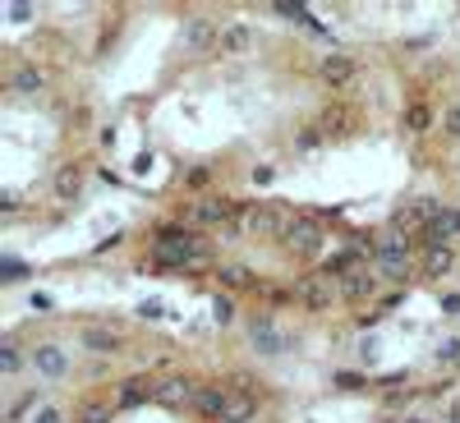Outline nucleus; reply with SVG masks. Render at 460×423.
I'll list each match as a JSON object with an SVG mask.
<instances>
[{
	"label": "nucleus",
	"mask_w": 460,
	"mask_h": 423,
	"mask_svg": "<svg viewBox=\"0 0 460 423\" xmlns=\"http://www.w3.org/2000/svg\"><path fill=\"white\" fill-rule=\"evenodd\" d=\"M78 341H83L92 354H115V350H120V336L106 332V327H83V336H78Z\"/></svg>",
	"instance_id": "nucleus-15"
},
{
	"label": "nucleus",
	"mask_w": 460,
	"mask_h": 423,
	"mask_svg": "<svg viewBox=\"0 0 460 423\" xmlns=\"http://www.w3.org/2000/svg\"><path fill=\"white\" fill-rule=\"evenodd\" d=\"M0 276H5V281H23V276H28V267H23L19 258H0Z\"/></svg>",
	"instance_id": "nucleus-24"
},
{
	"label": "nucleus",
	"mask_w": 460,
	"mask_h": 423,
	"mask_svg": "<svg viewBox=\"0 0 460 423\" xmlns=\"http://www.w3.org/2000/svg\"><path fill=\"white\" fill-rule=\"evenodd\" d=\"M249 341H253V350H258V354H286V350H290V336L281 332L267 313L249 322Z\"/></svg>",
	"instance_id": "nucleus-5"
},
{
	"label": "nucleus",
	"mask_w": 460,
	"mask_h": 423,
	"mask_svg": "<svg viewBox=\"0 0 460 423\" xmlns=\"http://www.w3.org/2000/svg\"><path fill=\"white\" fill-rule=\"evenodd\" d=\"M138 313L157 322V317H166V304H161V299H143V304H138Z\"/></svg>",
	"instance_id": "nucleus-26"
},
{
	"label": "nucleus",
	"mask_w": 460,
	"mask_h": 423,
	"mask_svg": "<svg viewBox=\"0 0 460 423\" xmlns=\"http://www.w3.org/2000/svg\"><path fill=\"white\" fill-rule=\"evenodd\" d=\"M212 258V244L194 235V230L184 226H161L157 230V244H152V262L157 267H166V272H189V267H198Z\"/></svg>",
	"instance_id": "nucleus-1"
},
{
	"label": "nucleus",
	"mask_w": 460,
	"mask_h": 423,
	"mask_svg": "<svg viewBox=\"0 0 460 423\" xmlns=\"http://www.w3.org/2000/svg\"><path fill=\"white\" fill-rule=\"evenodd\" d=\"M437 212H442V207H437L433 198H419V203H410V207H400V212H396V226H400V230H414V226L428 230Z\"/></svg>",
	"instance_id": "nucleus-9"
},
{
	"label": "nucleus",
	"mask_w": 460,
	"mask_h": 423,
	"mask_svg": "<svg viewBox=\"0 0 460 423\" xmlns=\"http://www.w3.org/2000/svg\"><path fill=\"white\" fill-rule=\"evenodd\" d=\"M442 313H460V295H446V299H442Z\"/></svg>",
	"instance_id": "nucleus-35"
},
{
	"label": "nucleus",
	"mask_w": 460,
	"mask_h": 423,
	"mask_svg": "<svg viewBox=\"0 0 460 423\" xmlns=\"http://www.w3.org/2000/svg\"><path fill=\"white\" fill-rule=\"evenodd\" d=\"M442 124H446V134H451V138H460V106H451V111H446Z\"/></svg>",
	"instance_id": "nucleus-28"
},
{
	"label": "nucleus",
	"mask_w": 460,
	"mask_h": 423,
	"mask_svg": "<svg viewBox=\"0 0 460 423\" xmlns=\"http://www.w3.org/2000/svg\"><path fill=\"white\" fill-rule=\"evenodd\" d=\"M0 368H5V373H19V368H23V354H19V345H0Z\"/></svg>",
	"instance_id": "nucleus-23"
},
{
	"label": "nucleus",
	"mask_w": 460,
	"mask_h": 423,
	"mask_svg": "<svg viewBox=\"0 0 460 423\" xmlns=\"http://www.w3.org/2000/svg\"><path fill=\"white\" fill-rule=\"evenodd\" d=\"M32 405H37V396H23V400H19V405L14 409H10V419H23V414H28V409Z\"/></svg>",
	"instance_id": "nucleus-31"
},
{
	"label": "nucleus",
	"mask_w": 460,
	"mask_h": 423,
	"mask_svg": "<svg viewBox=\"0 0 460 423\" xmlns=\"http://www.w3.org/2000/svg\"><path fill=\"white\" fill-rule=\"evenodd\" d=\"M226 400H230V391H226V387H203V391L194 396V409H198V414H207V419H221Z\"/></svg>",
	"instance_id": "nucleus-14"
},
{
	"label": "nucleus",
	"mask_w": 460,
	"mask_h": 423,
	"mask_svg": "<svg viewBox=\"0 0 460 423\" xmlns=\"http://www.w3.org/2000/svg\"><path fill=\"white\" fill-rule=\"evenodd\" d=\"M428 120H433L428 106H410V111H405V129H410V134H424V129H428Z\"/></svg>",
	"instance_id": "nucleus-22"
},
{
	"label": "nucleus",
	"mask_w": 460,
	"mask_h": 423,
	"mask_svg": "<svg viewBox=\"0 0 460 423\" xmlns=\"http://www.w3.org/2000/svg\"><path fill=\"white\" fill-rule=\"evenodd\" d=\"M10 83H14V92H42V88H46V74L28 65V69H19V74L10 78Z\"/></svg>",
	"instance_id": "nucleus-19"
},
{
	"label": "nucleus",
	"mask_w": 460,
	"mask_h": 423,
	"mask_svg": "<svg viewBox=\"0 0 460 423\" xmlns=\"http://www.w3.org/2000/svg\"><path fill=\"white\" fill-rule=\"evenodd\" d=\"M78 189H83V170H78L74 161L56 170V198H65V203H69V198H78Z\"/></svg>",
	"instance_id": "nucleus-17"
},
{
	"label": "nucleus",
	"mask_w": 460,
	"mask_h": 423,
	"mask_svg": "<svg viewBox=\"0 0 460 423\" xmlns=\"http://www.w3.org/2000/svg\"><path fill=\"white\" fill-rule=\"evenodd\" d=\"M451 267H456V253H451V249H433L428 262H424V272L428 276H446Z\"/></svg>",
	"instance_id": "nucleus-20"
},
{
	"label": "nucleus",
	"mask_w": 460,
	"mask_h": 423,
	"mask_svg": "<svg viewBox=\"0 0 460 423\" xmlns=\"http://www.w3.org/2000/svg\"><path fill=\"white\" fill-rule=\"evenodd\" d=\"M336 387H341V391H359L364 378H359V373H336Z\"/></svg>",
	"instance_id": "nucleus-27"
},
{
	"label": "nucleus",
	"mask_w": 460,
	"mask_h": 423,
	"mask_svg": "<svg viewBox=\"0 0 460 423\" xmlns=\"http://www.w3.org/2000/svg\"><path fill=\"white\" fill-rule=\"evenodd\" d=\"M451 423H460V405H456V409H451Z\"/></svg>",
	"instance_id": "nucleus-36"
},
{
	"label": "nucleus",
	"mask_w": 460,
	"mask_h": 423,
	"mask_svg": "<svg viewBox=\"0 0 460 423\" xmlns=\"http://www.w3.org/2000/svg\"><path fill=\"white\" fill-rule=\"evenodd\" d=\"M286 226H290V216L272 203H258V207L244 212V235H253V240H281Z\"/></svg>",
	"instance_id": "nucleus-3"
},
{
	"label": "nucleus",
	"mask_w": 460,
	"mask_h": 423,
	"mask_svg": "<svg viewBox=\"0 0 460 423\" xmlns=\"http://www.w3.org/2000/svg\"><path fill=\"white\" fill-rule=\"evenodd\" d=\"M281 244H286L295 258H318L322 244H327V230H322L313 216H295L290 226H286V235H281Z\"/></svg>",
	"instance_id": "nucleus-2"
},
{
	"label": "nucleus",
	"mask_w": 460,
	"mask_h": 423,
	"mask_svg": "<svg viewBox=\"0 0 460 423\" xmlns=\"http://www.w3.org/2000/svg\"><path fill=\"white\" fill-rule=\"evenodd\" d=\"M235 216V203L230 198H198L184 207V226H221Z\"/></svg>",
	"instance_id": "nucleus-4"
},
{
	"label": "nucleus",
	"mask_w": 460,
	"mask_h": 423,
	"mask_svg": "<svg viewBox=\"0 0 460 423\" xmlns=\"http://www.w3.org/2000/svg\"><path fill=\"white\" fill-rule=\"evenodd\" d=\"M32 308H37V313H51V295H32Z\"/></svg>",
	"instance_id": "nucleus-33"
},
{
	"label": "nucleus",
	"mask_w": 460,
	"mask_h": 423,
	"mask_svg": "<svg viewBox=\"0 0 460 423\" xmlns=\"http://www.w3.org/2000/svg\"><path fill=\"white\" fill-rule=\"evenodd\" d=\"M83 423H106V409H97V405H92L88 414H83Z\"/></svg>",
	"instance_id": "nucleus-34"
},
{
	"label": "nucleus",
	"mask_w": 460,
	"mask_h": 423,
	"mask_svg": "<svg viewBox=\"0 0 460 423\" xmlns=\"http://www.w3.org/2000/svg\"><path fill=\"white\" fill-rule=\"evenodd\" d=\"M221 276H226L230 286H244L249 276H244V267H221Z\"/></svg>",
	"instance_id": "nucleus-30"
},
{
	"label": "nucleus",
	"mask_w": 460,
	"mask_h": 423,
	"mask_svg": "<svg viewBox=\"0 0 460 423\" xmlns=\"http://www.w3.org/2000/svg\"><path fill=\"white\" fill-rule=\"evenodd\" d=\"M148 396H152V387H148V382H124L120 387V405H138V400H148Z\"/></svg>",
	"instance_id": "nucleus-21"
},
{
	"label": "nucleus",
	"mask_w": 460,
	"mask_h": 423,
	"mask_svg": "<svg viewBox=\"0 0 460 423\" xmlns=\"http://www.w3.org/2000/svg\"><path fill=\"white\" fill-rule=\"evenodd\" d=\"M194 387H189V378H161L152 387V400H166V405H180V400H194Z\"/></svg>",
	"instance_id": "nucleus-12"
},
{
	"label": "nucleus",
	"mask_w": 460,
	"mask_h": 423,
	"mask_svg": "<svg viewBox=\"0 0 460 423\" xmlns=\"http://www.w3.org/2000/svg\"><path fill=\"white\" fill-rule=\"evenodd\" d=\"M212 42H221V32H216L212 19H203V14H194L180 28V46H184V51H207Z\"/></svg>",
	"instance_id": "nucleus-7"
},
{
	"label": "nucleus",
	"mask_w": 460,
	"mask_h": 423,
	"mask_svg": "<svg viewBox=\"0 0 460 423\" xmlns=\"http://www.w3.org/2000/svg\"><path fill=\"white\" fill-rule=\"evenodd\" d=\"M341 290H345V299H373L378 295V276H368V272H354L341 281Z\"/></svg>",
	"instance_id": "nucleus-18"
},
{
	"label": "nucleus",
	"mask_w": 460,
	"mask_h": 423,
	"mask_svg": "<svg viewBox=\"0 0 460 423\" xmlns=\"http://www.w3.org/2000/svg\"><path fill=\"white\" fill-rule=\"evenodd\" d=\"M295 299L304 304V308H313V313L332 308V276H322V272L299 276V281H295Z\"/></svg>",
	"instance_id": "nucleus-6"
},
{
	"label": "nucleus",
	"mask_w": 460,
	"mask_h": 423,
	"mask_svg": "<svg viewBox=\"0 0 460 423\" xmlns=\"http://www.w3.org/2000/svg\"><path fill=\"white\" fill-rule=\"evenodd\" d=\"M460 235V207H442L437 216H433V226L424 230V240L433 244V249H442L446 240H456Z\"/></svg>",
	"instance_id": "nucleus-8"
},
{
	"label": "nucleus",
	"mask_w": 460,
	"mask_h": 423,
	"mask_svg": "<svg viewBox=\"0 0 460 423\" xmlns=\"http://www.w3.org/2000/svg\"><path fill=\"white\" fill-rule=\"evenodd\" d=\"M322 78H327L332 88L350 83V78H354V60H350V56H341V51H332V56L322 60Z\"/></svg>",
	"instance_id": "nucleus-13"
},
{
	"label": "nucleus",
	"mask_w": 460,
	"mask_h": 423,
	"mask_svg": "<svg viewBox=\"0 0 460 423\" xmlns=\"http://www.w3.org/2000/svg\"><path fill=\"white\" fill-rule=\"evenodd\" d=\"M212 317H216V322H230V317H235V304H230V299H216L212 304Z\"/></svg>",
	"instance_id": "nucleus-29"
},
{
	"label": "nucleus",
	"mask_w": 460,
	"mask_h": 423,
	"mask_svg": "<svg viewBox=\"0 0 460 423\" xmlns=\"http://www.w3.org/2000/svg\"><path fill=\"white\" fill-rule=\"evenodd\" d=\"M32 423H60V409H37V419Z\"/></svg>",
	"instance_id": "nucleus-32"
},
{
	"label": "nucleus",
	"mask_w": 460,
	"mask_h": 423,
	"mask_svg": "<svg viewBox=\"0 0 460 423\" xmlns=\"http://www.w3.org/2000/svg\"><path fill=\"white\" fill-rule=\"evenodd\" d=\"M249 46H253V32H249L244 23H226V28H221V51H226V56H244Z\"/></svg>",
	"instance_id": "nucleus-16"
},
{
	"label": "nucleus",
	"mask_w": 460,
	"mask_h": 423,
	"mask_svg": "<svg viewBox=\"0 0 460 423\" xmlns=\"http://www.w3.org/2000/svg\"><path fill=\"white\" fill-rule=\"evenodd\" d=\"M414 423H424V419H414Z\"/></svg>",
	"instance_id": "nucleus-37"
},
{
	"label": "nucleus",
	"mask_w": 460,
	"mask_h": 423,
	"mask_svg": "<svg viewBox=\"0 0 460 423\" xmlns=\"http://www.w3.org/2000/svg\"><path fill=\"white\" fill-rule=\"evenodd\" d=\"M258 419V400L249 391H230L226 409H221V423H253Z\"/></svg>",
	"instance_id": "nucleus-11"
},
{
	"label": "nucleus",
	"mask_w": 460,
	"mask_h": 423,
	"mask_svg": "<svg viewBox=\"0 0 460 423\" xmlns=\"http://www.w3.org/2000/svg\"><path fill=\"white\" fill-rule=\"evenodd\" d=\"M32 368H37L42 378H65V373H69V359H65L60 345H37L32 350Z\"/></svg>",
	"instance_id": "nucleus-10"
},
{
	"label": "nucleus",
	"mask_w": 460,
	"mask_h": 423,
	"mask_svg": "<svg viewBox=\"0 0 460 423\" xmlns=\"http://www.w3.org/2000/svg\"><path fill=\"white\" fill-rule=\"evenodd\" d=\"M460 359V341H442L437 345V363H456Z\"/></svg>",
	"instance_id": "nucleus-25"
}]
</instances>
